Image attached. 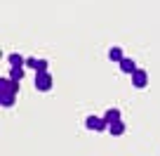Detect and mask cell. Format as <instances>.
I'll return each mask as SVG.
<instances>
[{"label":"cell","instance_id":"obj_1","mask_svg":"<svg viewBox=\"0 0 160 156\" xmlns=\"http://www.w3.org/2000/svg\"><path fill=\"white\" fill-rule=\"evenodd\" d=\"M85 128L87 130H94V132H101V130H108V121H106L104 116H87L85 118Z\"/></svg>","mask_w":160,"mask_h":156},{"label":"cell","instance_id":"obj_2","mask_svg":"<svg viewBox=\"0 0 160 156\" xmlns=\"http://www.w3.org/2000/svg\"><path fill=\"white\" fill-rule=\"evenodd\" d=\"M33 85H35V90H40V92L52 90V76H50V71H40V73H35Z\"/></svg>","mask_w":160,"mask_h":156},{"label":"cell","instance_id":"obj_3","mask_svg":"<svg viewBox=\"0 0 160 156\" xmlns=\"http://www.w3.org/2000/svg\"><path fill=\"white\" fill-rule=\"evenodd\" d=\"M0 95H19V83L17 81H12L10 76H2L0 78Z\"/></svg>","mask_w":160,"mask_h":156},{"label":"cell","instance_id":"obj_4","mask_svg":"<svg viewBox=\"0 0 160 156\" xmlns=\"http://www.w3.org/2000/svg\"><path fill=\"white\" fill-rule=\"evenodd\" d=\"M132 85H134L137 90L146 88V85H148V73H146L144 69H137L134 73H132Z\"/></svg>","mask_w":160,"mask_h":156},{"label":"cell","instance_id":"obj_5","mask_svg":"<svg viewBox=\"0 0 160 156\" xmlns=\"http://www.w3.org/2000/svg\"><path fill=\"white\" fill-rule=\"evenodd\" d=\"M26 69H33L35 73L47 71V59H35V57H26Z\"/></svg>","mask_w":160,"mask_h":156},{"label":"cell","instance_id":"obj_6","mask_svg":"<svg viewBox=\"0 0 160 156\" xmlns=\"http://www.w3.org/2000/svg\"><path fill=\"white\" fill-rule=\"evenodd\" d=\"M118 66H120V71H122V73H127V76H132V73L137 71V62H134V59H130V57H125V59L120 62Z\"/></svg>","mask_w":160,"mask_h":156},{"label":"cell","instance_id":"obj_7","mask_svg":"<svg viewBox=\"0 0 160 156\" xmlns=\"http://www.w3.org/2000/svg\"><path fill=\"white\" fill-rule=\"evenodd\" d=\"M108 132H111L113 137L125 135V123H122V121H115V123H111V126H108Z\"/></svg>","mask_w":160,"mask_h":156},{"label":"cell","instance_id":"obj_8","mask_svg":"<svg viewBox=\"0 0 160 156\" xmlns=\"http://www.w3.org/2000/svg\"><path fill=\"white\" fill-rule=\"evenodd\" d=\"M24 73H26V66H12V69H10V78L17 81V83L24 81Z\"/></svg>","mask_w":160,"mask_h":156},{"label":"cell","instance_id":"obj_9","mask_svg":"<svg viewBox=\"0 0 160 156\" xmlns=\"http://www.w3.org/2000/svg\"><path fill=\"white\" fill-rule=\"evenodd\" d=\"M108 59L115 62V64H120V62L125 59V55H122V47H111V50H108Z\"/></svg>","mask_w":160,"mask_h":156},{"label":"cell","instance_id":"obj_10","mask_svg":"<svg viewBox=\"0 0 160 156\" xmlns=\"http://www.w3.org/2000/svg\"><path fill=\"white\" fill-rule=\"evenodd\" d=\"M104 118L108 121V126H111V123H115V121H122V118H120V109H115V106H111V109L106 111Z\"/></svg>","mask_w":160,"mask_h":156},{"label":"cell","instance_id":"obj_11","mask_svg":"<svg viewBox=\"0 0 160 156\" xmlns=\"http://www.w3.org/2000/svg\"><path fill=\"white\" fill-rule=\"evenodd\" d=\"M14 102H17V95H2V97H0V106H2V109L14 106Z\"/></svg>","mask_w":160,"mask_h":156},{"label":"cell","instance_id":"obj_12","mask_svg":"<svg viewBox=\"0 0 160 156\" xmlns=\"http://www.w3.org/2000/svg\"><path fill=\"white\" fill-rule=\"evenodd\" d=\"M7 59H10V64H12V66H26V57L17 55V52H12V55L7 57Z\"/></svg>","mask_w":160,"mask_h":156}]
</instances>
